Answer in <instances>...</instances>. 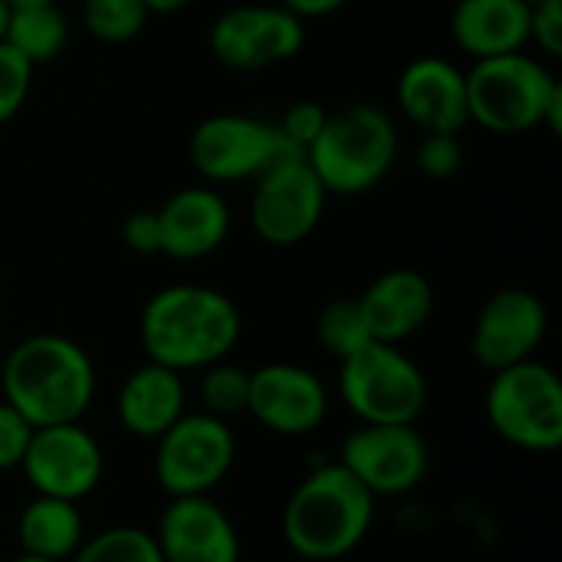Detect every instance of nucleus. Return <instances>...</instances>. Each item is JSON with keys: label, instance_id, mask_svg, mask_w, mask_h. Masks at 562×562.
Listing matches in <instances>:
<instances>
[{"label": "nucleus", "instance_id": "1", "mask_svg": "<svg viewBox=\"0 0 562 562\" xmlns=\"http://www.w3.org/2000/svg\"><path fill=\"white\" fill-rule=\"evenodd\" d=\"M240 326V310L227 293L204 283H171L145 303L138 336L148 362L184 375L227 359Z\"/></svg>", "mask_w": 562, "mask_h": 562}, {"label": "nucleus", "instance_id": "2", "mask_svg": "<svg viewBox=\"0 0 562 562\" xmlns=\"http://www.w3.org/2000/svg\"><path fill=\"white\" fill-rule=\"evenodd\" d=\"M3 402L33 428L82 422L95 402L92 356L69 336L36 333L20 339L0 369Z\"/></svg>", "mask_w": 562, "mask_h": 562}, {"label": "nucleus", "instance_id": "3", "mask_svg": "<svg viewBox=\"0 0 562 562\" xmlns=\"http://www.w3.org/2000/svg\"><path fill=\"white\" fill-rule=\"evenodd\" d=\"M375 524V497L339 464H316L283 507V540L310 562H333L362 547Z\"/></svg>", "mask_w": 562, "mask_h": 562}, {"label": "nucleus", "instance_id": "4", "mask_svg": "<svg viewBox=\"0 0 562 562\" xmlns=\"http://www.w3.org/2000/svg\"><path fill=\"white\" fill-rule=\"evenodd\" d=\"M468 79V115L494 135H524L547 128L562 132L560 79L530 53L474 59Z\"/></svg>", "mask_w": 562, "mask_h": 562}, {"label": "nucleus", "instance_id": "5", "mask_svg": "<svg viewBox=\"0 0 562 562\" xmlns=\"http://www.w3.org/2000/svg\"><path fill=\"white\" fill-rule=\"evenodd\" d=\"M398 158V128L379 105L356 102L326 115L323 132L306 148V165L326 194H366L385 181Z\"/></svg>", "mask_w": 562, "mask_h": 562}, {"label": "nucleus", "instance_id": "6", "mask_svg": "<svg viewBox=\"0 0 562 562\" xmlns=\"http://www.w3.org/2000/svg\"><path fill=\"white\" fill-rule=\"evenodd\" d=\"M339 398L362 425H415L428 408V379L398 346L366 342L339 362Z\"/></svg>", "mask_w": 562, "mask_h": 562}, {"label": "nucleus", "instance_id": "7", "mask_svg": "<svg viewBox=\"0 0 562 562\" xmlns=\"http://www.w3.org/2000/svg\"><path fill=\"white\" fill-rule=\"evenodd\" d=\"M484 408L491 428L520 451L550 454L562 445V382L537 359L494 372Z\"/></svg>", "mask_w": 562, "mask_h": 562}, {"label": "nucleus", "instance_id": "8", "mask_svg": "<svg viewBox=\"0 0 562 562\" xmlns=\"http://www.w3.org/2000/svg\"><path fill=\"white\" fill-rule=\"evenodd\" d=\"M188 155L194 171L211 184L260 178L280 161L306 158L277 125L237 112H221L198 122L188 142Z\"/></svg>", "mask_w": 562, "mask_h": 562}, {"label": "nucleus", "instance_id": "9", "mask_svg": "<svg viewBox=\"0 0 562 562\" xmlns=\"http://www.w3.org/2000/svg\"><path fill=\"white\" fill-rule=\"evenodd\" d=\"M234 461L231 425L207 412H184L155 441V484L168 497H207L231 474Z\"/></svg>", "mask_w": 562, "mask_h": 562}, {"label": "nucleus", "instance_id": "10", "mask_svg": "<svg viewBox=\"0 0 562 562\" xmlns=\"http://www.w3.org/2000/svg\"><path fill=\"white\" fill-rule=\"evenodd\" d=\"M306 20L273 3H244L224 10L207 33L211 56L227 69H267L293 59L306 43Z\"/></svg>", "mask_w": 562, "mask_h": 562}, {"label": "nucleus", "instance_id": "11", "mask_svg": "<svg viewBox=\"0 0 562 562\" xmlns=\"http://www.w3.org/2000/svg\"><path fill=\"white\" fill-rule=\"evenodd\" d=\"M339 464L375 497H405L428 474V445L415 425H359L339 448Z\"/></svg>", "mask_w": 562, "mask_h": 562}, {"label": "nucleus", "instance_id": "12", "mask_svg": "<svg viewBox=\"0 0 562 562\" xmlns=\"http://www.w3.org/2000/svg\"><path fill=\"white\" fill-rule=\"evenodd\" d=\"M20 471L33 494L79 504L102 484L105 454L95 435L82 428V422L46 425L33 428Z\"/></svg>", "mask_w": 562, "mask_h": 562}, {"label": "nucleus", "instance_id": "13", "mask_svg": "<svg viewBox=\"0 0 562 562\" xmlns=\"http://www.w3.org/2000/svg\"><path fill=\"white\" fill-rule=\"evenodd\" d=\"M326 188L306 165V158L280 161L257 178L250 198V224L270 247L303 244L323 221Z\"/></svg>", "mask_w": 562, "mask_h": 562}, {"label": "nucleus", "instance_id": "14", "mask_svg": "<svg viewBox=\"0 0 562 562\" xmlns=\"http://www.w3.org/2000/svg\"><path fill=\"white\" fill-rule=\"evenodd\" d=\"M547 329H550V316L537 293L520 286L497 290L474 319L471 359L487 372H501L507 366L537 359Z\"/></svg>", "mask_w": 562, "mask_h": 562}, {"label": "nucleus", "instance_id": "15", "mask_svg": "<svg viewBox=\"0 0 562 562\" xmlns=\"http://www.w3.org/2000/svg\"><path fill=\"white\" fill-rule=\"evenodd\" d=\"M247 412L280 438L316 431L329 415V392L316 372L293 362H267L250 372Z\"/></svg>", "mask_w": 562, "mask_h": 562}, {"label": "nucleus", "instance_id": "16", "mask_svg": "<svg viewBox=\"0 0 562 562\" xmlns=\"http://www.w3.org/2000/svg\"><path fill=\"white\" fill-rule=\"evenodd\" d=\"M155 543L165 562H240V537L221 504L207 497H168Z\"/></svg>", "mask_w": 562, "mask_h": 562}, {"label": "nucleus", "instance_id": "17", "mask_svg": "<svg viewBox=\"0 0 562 562\" xmlns=\"http://www.w3.org/2000/svg\"><path fill=\"white\" fill-rule=\"evenodd\" d=\"M398 109L425 135H461L471 125L468 115V79L441 56L412 59L395 86Z\"/></svg>", "mask_w": 562, "mask_h": 562}, {"label": "nucleus", "instance_id": "18", "mask_svg": "<svg viewBox=\"0 0 562 562\" xmlns=\"http://www.w3.org/2000/svg\"><path fill=\"white\" fill-rule=\"evenodd\" d=\"M356 303L372 342L402 346L405 339L422 333L425 323L431 319L435 290L425 273L412 267H395L375 277Z\"/></svg>", "mask_w": 562, "mask_h": 562}, {"label": "nucleus", "instance_id": "19", "mask_svg": "<svg viewBox=\"0 0 562 562\" xmlns=\"http://www.w3.org/2000/svg\"><path fill=\"white\" fill-rule=\"evenodd\" d=\"M155 214L161 231V254L175 260L211 257L231 234V207L211 184L175 191Z\"/></svg>", "mask_w": 562, "mask_h": 562}, {"label": "nucleus", "instance_id": "20", "mask_svg": "<svg viewBox=\"0 0 562 562\" xmlns=\"http://www.w3.org/2000/svg\"><path fill=\"white\" fill-rule=\"evenodd\" d=\"M184 405L188 392L181 372L165 369L158 362H145L122 382L115 415L132 438L158 441L184 415Z\"/></svg>", "mask_w": 562, "mask_h": 562}, {"label": "nucleus", "instance_id": "21", "mask_svg": "<svg viewBox=\"0 0 562 562\" xmlns=\"http://www.w3.org/2000/svg\"><path fill=\"white\" fill-rule=\"evenodd\" d=\"M451 36L471 59L520 53L530 46V0H458Z\"/></svg>", "mask_w": 562, "mask_h": 562}, {"label": "nucleus", "instance_id": "22", "mask_svg": "<svg viewBox=\"0 0 562 562\" xmlns=\"http://www.w3.org/2000/svg\"><path fill=\"white\" fill-rule=\"evenodd\" d=\"M16 540L23 557L69 562L86 540V520L79 514V504L33 494V501L16 517Z\"/></svg>", "mask_w": 562, "mask_h": 562}, {"label": "nucleus", "instance_id": "23", "mask_svg": "<svg viewBox=\"0 0 562 562\" xmlns=\"http://www.w3.org/2000/svg\"><path fill=\"white\" fill-rule=\"evenodd\" d=\"M3 43H10L33 66L49 63L69 43V20L59 10V3H49V7H13L7 13Z\"/></svg>", "mask_w": 562, "mask_h": 562}, {"label": "nucleus", "instance_id": "24", "mask_svg": "<svg viewBox=\"0 0 562 562\" xmlns=\"http://www.w3.org/2000/svg\"><path fill=\"white\" fill-rule=\"evenodd\" d=\"M69 562H165L155 533L142 527H109L82 540Z\"/></svg>", "mask_w": 562, "mask_h": 562}, {"label": "nucleus", "instance_id": "25", "mask_svg": "<svg viewBox=\"0 0 562 562\" xmlns=\"http://www.w3.org/2000/svg\"><path fill=\"white\" fill-rule=\"evenodd\" d=\"M247 392H250V372L221 359L207 369H201V385H198V395H201V412L214 415V418H237L247 412Z\"/></svg>", "mask_w": 562, "mask_h": 562}, {"label": "nucleus", "instance_id": "26", "mask_svg": "<svg viewBox=\"0 0 562 562\" xmlns=\"http://www.w3.org/2000/svg\"><path fill=\"white\" fill-rule=\"evenodd\" d=\"M148 23L142 0H82V26L99 43H128Z\"/></svg>", "mask_w": 562, "mask_h": 562}, {"label": "nucleus", "instance_id": "27", "mask_svg": "<svg viewBox=\"0 0 562 562\" xmlns=\"http://www.w3.org/2000/svg\"><path fill=\"white\" fill-rule=\"evenodd\" d=\"M316 339L326 352H333L339 362L352 352H359L366 342H372L366 323H362V313H359V303L356 300H336L329 303L319 319H316Z\"/></svg>", "mask_w": 562, "mask_h": 562}, {"label": "nucleus", "instance_id": "28", "mask_svg": "<svg viewBox=\"0 0 562 562\" xmlns=\"http://www.w3.org/2000/svg\"><path fill=\"white\" fill-rule=\"evenodd\" d=\"M33 63H26L10 43L0 40V125L23 109L33 86Z\"/></svg>", "mask_w": 562, "mask_h": 562}, {"label": "nucleus", "instance_id": "29", "mask_svg": "<svg viewBox=\"0 0 562 562\" xmlns=\"http://www.w3.org/2000/svg\"><path fill=\"white\" fill-rule=\"evenodd\" d=\"M415 165L425 178H454L464 165V145H461V135H422L418 142V151H415Z\"/></svg>", "mask_w": 562, "mask_h": 562}, {"label": "nucleus", "instance_id": "30", "mask_svg": "<svg viewBox=\"0 0 562 562\" xmlns=\"http://www.w3.org/2000/svg\"><path fill=\"white\" fill-rule=\"evenodd\" d=\"M326 109L319 105V102H313V99H303V102H293L283 115H280V122H277V128L306 155V148L316 142V135L323 132V125H326Z\"/></svg>", "mask_w": 562, "mask_h": 562}, {"label": "nucleus", "instance_id": "31", "mask_svg": "<svg viewBox=\"0 0 562 562\" xmlns=\"http://www.w3.org/2000/svg\"><path fill=\"white\" fill-rule=\"evenodd\" d=\"M30 438H33V425L13 405L0 402V474L20 471Z\"/></svg>", "mask_w": 562, "mask_h": 562}, {"label": "nucleus", "instance_id": "32", "mask_svg": "<svg viewBox=\"0 0 562 562\" xmlns=\"http://www.w3.org/2000/svg\"><path fill=\"white\" fill-rule=\"evenodd\" d=\"M530 43L550 59L562 56V0H530Z\"/></svg>", "mask_w": 562, "mask_h": 562}, {"label": "nucleus", "instance_id": "33", "mask_svg": "<svg viewBox=\"0 0 562 562\" xmlns=\"http://www.w3.org/2000/svg\"><path fill=\"white\" fill-rule=\"evenodd\" d=\"M122 240L132 254L151 257L161 254V231H158V214L155 211H135L122 224Z\"/></svg>", "mask_w": 562, "mask_h": 562}, {"label": "nucleus", "instance_id": "34", "mask_svg": "<svg viewBox=\"0 0 562 562\" xmlns=\"http://www.w3.org/2000/svg\"><path fill=\"white\" fill-rule=\"evenodd\" d=\"M280 7H286L300 20H316V16L336 13L339 7H346V0H280Z\"/></svg>", "mask_w": 562, "mask_h": 562}, {"label": "nucleus", "instance_id": "35", "mask_svg": "<svg viewBox=\"0 0 562 562\" xmlns=\"http://www.w3.org/2000/svg\"><path fill=\"white\" fill-rule=\"evenodd\" d=\"M148 7V13H178L184 7H191L194 0H142Z\"/></svg>", "mask_w": 562, "mask_h": 562}, {"label": "nucleus", "instance_id": "36", "mask_svg": "<svg viewBox=\"0 0 562 562\" xmlns=\"http://www.w3.org/2000/svg\"><path fill=\"white\" fill-rule=\"evenodd\" d=\"M10 10L13 7H49V3H59V0H3Z\"/></svg>", "mask_w": 562, "mask_h": 562}, {"label": "nucleus", "instance_id": "37", "mask_svg": "<svg viewBox=\"0 0 562 562\" xmlns=\"http://www.w3.org/2000/svg\"><path fill=\"white\" fill-rule=\"evenodd\" d=\"M7 13H10V7L0 0V40H3V26H7Z\"/></svg>", "mask_w": 562, "mask_h": 562}, {"label": "nucleus", "instance_id": "38", "mask_svg": "<svg viewBox=\"0 0 562 562\" xmlns=\"http://www.w3.org/2000/svg\"><path fill=\"white\" fill-rule=\"evenodd\" d=\"M13 562H49V560H36V557H16Z\"/></svg>", "mask_w": 562, "mask_h": 562}]
</instances>
